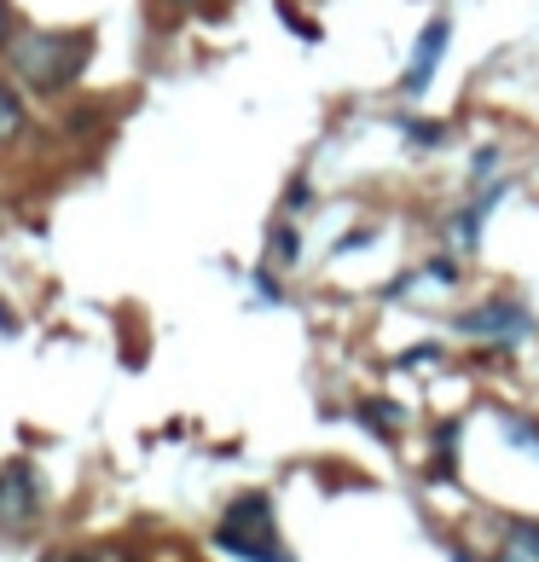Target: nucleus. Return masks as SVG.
<instances>
[{"mask_svg": "<svg viewBox=\"0 0 539 562\" xmlns=\"http://www.w3.org/2000/svg\"><path fill=\"white\" fill-rule=\"evenodd\" d=\"M215 545L244 562H291V551L279 545V522H273V499L267 493H244L221 516V527H215Z\"/></svg>", "mask_w": 539, "mask_h": 562, "instance_id": "nucleus-1", "label": "nucleus"}, {"mask_svg": "<svg viewBox=\"0 0 539 562\" xmlns=\"http://www.w3.org/2000/svg\"><path fill=\"white\" fill-rule=\"evenodd\" d=\"M81 59H88V41L59 36V29H29V36L12 41V71H18L29 88H41V93L64 88V81L81 71Z\"/></svg>", "mask_w": 539, "mask_h": 562, "instance_id": "nucleus-2", "label": "nucleus"}, {"mask_svg": "<svg viewBox=\"0 0 539 562\" xmlns=\"http://www.w3.org/2000/svg\"><path fill=\"white\" fill-rule=\"evenodd\" d=\"M41 516V475L24 464H7L0 470V527H29Z\"/></svg>", "mask_w": 539, "mask_h": 562, "instance_id": "nucleus-3", "label": "nucleus"}, {"mask_svg": "<svg viewBox=\"0 0 539 562\" xmlns=\"http://www.w3.org/2000/svg\"><path fill=\"white\" fill-rule=\"evenodd\" d=\"M441 53H447V18H429L424 36H418L412 71H407V93H424L429 88V76H435V64H441Z\"/></svg>", "mask_w": 539, "mask_h": 562, "instance_id": "nucleus-4", "label": "nucleus"}, {"mask_svg": "<svg viewBox=\"0 0 539 562\" xmlns=\"http://www.w3.org/2000/svg\"><path fill=\"white\" fill-rule=\"evenodd\" d=\"M464 331H476V336H522V331H528V319L511 314V308H487V314H470Z\"/></svg>", "mask_w": 539, "mask_h": 562, "instance_id": "nucleus-5", "label": "nucleus"}, {"mask_svg": "<svg viewBox=\"0 0 539 562\" xmlns=\"http://www.w3.org/2000/svg\"><path fill=\"white\" fill-rule=\"evenodd\" d=\"M18 133H24V105H18V93H12V88H0V145L18 140Z\"/></svg>", "mask_w": 539, "mask_h": 562, "instance_id": "nucleus-6", "label": "nucleus"}, {"mask_svg": "<svg viewBox=\"0 0 539 562\" xmlns=\"http://www.w3.org/2000/svg\"><path fill=\"white\" fill-rule=\"evenodd\" d=\"M47 562H99V557H47Z\"/></svg>", "mask_w": 539, "mask_h": 562, "instance_id": "nucleus-7", "label": "nucleus"}, {"mask_svg": "<svg viewBox=\"0 0 539 562\" xmlns=\"http://www.w3.org/2000/svg\"><path fill=\"white\" fill-rule=\"evenodd\" d=\"M0 41H7V7H0Z\"/></svg>", "mask_w": 539, "mask_h": 562, "instance_id": "nucleus-8", "label": "nucleus"}, {"mask_svg": "<svg viewBox=\"0 0 539 562\" xmlns=\"http://www.w3.org/2000/svg\"><path fill=\"white\" fill-rule=\"evenodd\" d=\"M99 562H128V557H116V551H111V557H99Z\"/></svg>", "mask_w": 539, "mask_h": 562, "instance_id": "nucleus-9", "label": "nucleus"}, {"mask_svg": "<svg viewBox=\"0 0 539 562\" xmlns=\"http://www.w3.org/2000/svg\"><path fill=\"white\" fill-rule=\"evenodd\" d=\"M0 325H7V331H12V319H7V314H0Z\"/></svg>", "mask_w": 539, "mask_h": 562, "instance_id": "nucleus-10", "label": "nucleus"}]
</instances>
